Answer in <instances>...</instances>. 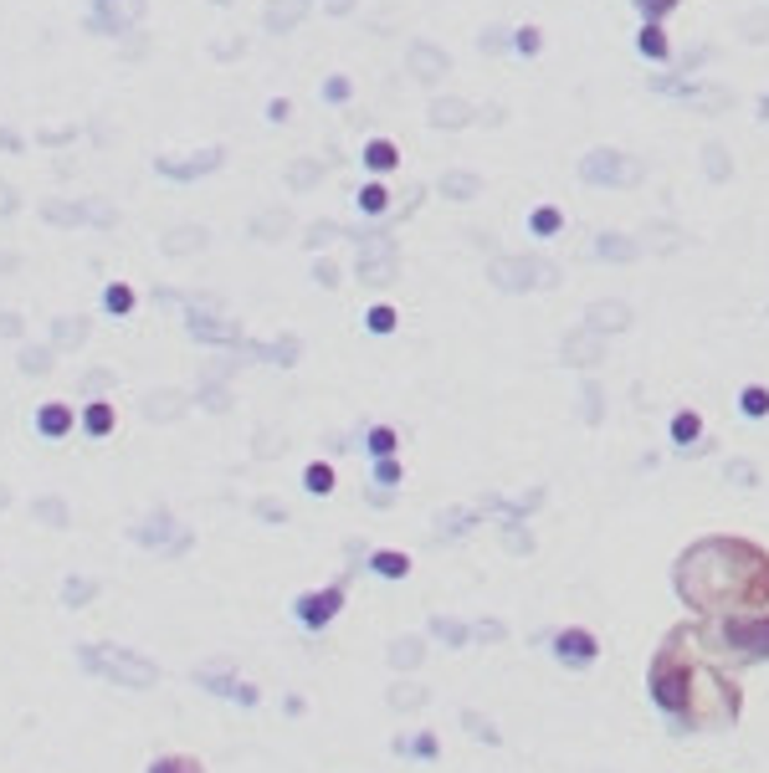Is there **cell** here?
<instances>
[{
    "instance_id": "obj_13",
    "label": "cell",
    "mask_w": 769,
    "mask_h": 773,
    "mask_svg": "<svg viewBox=\"0 0 769 773\" xmlns=\"http://www.w3.org/2000/svg\"><path fill=\"white\" fill-rule=\"evenodd\" d=\"M359 210H364V216H385V210H390V190L380 180L359 184Z\"/></svg>"
},
{
    "instance_id": "obj_21",
    "label": "cell",
    "mask_w": 769,
    "mask_h": 773,
    "mask_svg": "<svg viewBox=\"0 0 769 773\" xmlns=\"http://www.w3.org/2000/svg\"><path fill=\"white\" fill-rule=\"evenodd\" d=\"M108 426H113V410H108V405L87 410V430H93V435H108Z\"/></svg>"
},
{
    "instance_id": "obj_27",
    "label": "cell",
    "mask_w": 769,
    "mask_h": 773,
    "mask_svg": "<svg viewBox=\"0 0 769 773\" xmlns=\"http://www.w3.org/2000/svg\"><path fill=\"white\" fill-rule=\"evenodd\" d=\"M416 57H421V72H426V77H431V72H437V52H426V46H421Z\"/></svg>"
},
{
    "instance_id": "obj_26",
    "label": "cell",
    "mask_w": 769,
    "mask_h": 773,
    "mask_svg": "<svg viewBox=\"0 0 769 773\" xmlns=\"http://www.w3.org/2000/svg\"><path fill=\"white\" fill-rule=\"evenodd\" d=\"M108 303H113V313H128V287H113V292H108Z\"/></svg>"
},
{
    "instance_id": "obj_4",
    "label": "cell",
    "mask_w": 769,
    "mask_h": 773,
    "mask_svg": "<svg viewBox=\"0 0 769 773\" xmlns=\"http://www.w3.org/2000/svg\"><path fill=\"white\" fill-rule=\"evenodd\" d=\"M580 180L585 184H616V190H626V184L642 180V164L626 159V154H616V149H595V154H585V159H580Z\"/></svg>"
},
{
    "instance_id": "obj_6",
    "label": "cell",
    "mask_w": 769,
    "mask_h": 773,
    "mask_svg": "<svg viewBox=\"0 0 769 773\" xmlns=\"http://www.w3.org/2000/svg\"><path fill=\"white\" fill-rule=\"evenodd\" d=\"M539 266L544 262H513V256H508V262L493 266V282L508 287V292H519V287H534V282H539Z\"/></svg>"
},
{
    "instance_id": "obj_18",
    "label": "cell",
    "mask_w": 769,
    "mask_h": 773,
    "mask_svg": "<svg viewBox=\"0 0 769 773\" xmlns=\"http://www.w3.org/2000/svg\"><path fill=\"white\" fill-rule=\"evenodd\" d=\"M513 46H519L523 57H539V52H544V31H539V26H519V31H513Z\"/></svg>"
},
{
    "instance_id": "obj_2",
    "label": "cell",
    "mask_w": 769,
    "mask_h": 773,
    "mask_svg": "<svg viewBox=\"0 0 769 773\" xmlns=\"http://www.w3.org/2000/svg\"><path fill=\"white\" fill-rule=\"evenodd\" d=\"M677 594L703 620L769 610V553L749 538H728V533L698 538L677 558Z\"/></svg>"
},
{
    "instance_id": "obj_24",
    "label": "cell",
    "mask_w": 769,
    "mask_h": 773,
    "mask_svg": "<svg viewBox=\"0 0 769 773\" xmlns=\"http://www.w3.org/2000/svg\"><path fill=\"white\" fill-rule=\"evenodd\" d=\"M154 773H200V763H190V758H165Z\"/></svg>"
},
{
    "instance_id": "obj_11",
    "label": "cell",
    "mask_w": 769,
    "mask_h": 773,
    "mask_svg": "<svg viewBox=\"0 0 769 773\" xmlns=\"http://www.w3.org/2000/svg\"><path fill=\"white\" fill-rule=\"evenodd\" d=\"M636 251L642 246L626 241V236H595V256H605V262H636Z\"/></svg>"
},
{
    "instance_id": "obj_17",
    "label": "cell",
    "mask_w": 769,
    "mask_h": 773,
    "mask_svg": "<svg viewBox=\"0 0 769 773\" xmlns=\"http://www.w3.org/2000/svg\"><path fill=\"white\" fill-rule=\"evenodd\" d=\"M67 426H72V410H67V405H46L42 410V430H46V435H67Z\"/></svg>"
},
{
    "instance_id": "obj_5",
    "label": "cell",
    "mask_w": 769,
    "mask_h": 773,
    "mask_svg": "<svg viewBox=\"0 0 769 773\" xmlns=\"http://www.w3.org/2000/svg\"><path fill=\"white\" fill-rule=\"evenodd\" d=\"M636 52L646 61H657L667 67L672 61V37H667V20H642V31H636Z\"/></svg>"
},
{
    "instance_id": "obj_12",
    "label": "cell",
    "mask_w": 769,
    "mask_h": 773,
    "mask_svg": "<svg viewBox=\"0 0 769 773\" xmlns=\"http://www.w3.org/2000/svg\"><path fill=\"white\" fill-rule=\"evenodd\" d=\"M364 328H370V333H396V328H400V307L396 303H374L370 313H364Z\"/></svg>"
},
{
    "instance_id": "obj_19",
    "label": "cell",
    "mask_w": 769,
    "mask_h": 773,
    "mask_svg": "<svg viewBox=\"0 0 769 773\" xmlns=\"http://www.w3.org/2000/svg\"><path fill=\"white\" fill-rule=\"evenodd\" d=\"M467 118H472V113L462 108V98H446V102L431 108V123H467Z\"/></svg>"
},
{
    "instance_id": "obj_14",
    "label": "cell",
    "mask_w": 769,
    "mask_h": 773,
    "mask_svg": "<svg viewBox=\"0 0 769 773\" xmlns=\"http://www.w3.org/2000/svg\"><path fill=\"white\" fill-rule=\"evenodd\" d=\"M560 655H569V661H590V655H595V640H590L585 631H564L560 635Z\"/></svg>"
},
{
    "instance_id": "obj_1",
    "label": "cell",
    "mask_w": 769,
    "mask_h": 773,
    "mask_svg": "<svg viewBox=\"0 0 769 773\" xmlns=\"http://www.w3.org/2000/svg\"><path fill=\"white\" fill-rule=\"evenodd\" d=\"M651 696L657 707L683 717L692 728H724L744 707V687H739V666H728L708 651L698 625H677L667 635V646L651 661Z\"/></svg>"
},
{
    "instance_id": "obj_10",
    "label": "cell",
    "mask_w": 769,
    "mask_h": 773,
    "mask_svg": "<svg viewBox=\"0 0 769 773\" xmlns=\"http://www.w3.org/2000/svg\"><path fill=\"white\" fill-rule=\"evenodd\" d=\"M672 441H677V446H698V441H703V415H698V410H677V415H672Z\"/></svg>"
},
{
    "instance_id": "obj_8",
    "label": "cell",
    "mask_w": 769,
    "mask_h": 773,
    "mask_svg": "<svg viewBox=\"0 0 769 773\" xmlns=\"http://www.w3.org/2000/svg\"><path fill=\"white\" fill-rule=\"evenodd\" d=\"M523 225H528L539 241H549V236H560V231H564V210L544 200V205H534V210H528V221H523Z\"/></svg>"
},
{
    "instance_id": "obj_25",
    "label": "cell",
    "mask_w": 769,
    "mask_h": 773,
    "mask_svg": "<svg viewBox=\"0 0 769 773\" xmlns=\"http://www.w3.org/2000/svg\"><path fill=\"white\" fill-rule=\"evenodd\" d=\"M405 569H411V564H405V558H396V553H385V558H380V574H405Z\"/></svg>"
},
{
    "instance_id": "obj_16",
    "label": "cell",
    "mask_w": 769,
    "mask_h": 773,
    "mask_svg": "<svg viewBox=\"0 0 769 773\" xmlns=\"http://www.w3.org/2000/svg\"><path fill=\"white\" fill-rule=\"evenodd\" d=\"M626 313L621 303H595V313H590V328H626Z\"/></svg>"
},
{
    "instance_id": "obj_3",
    "label": "cell",
    "mask_w": 769,
    "mask_h": 773,
    "mask_svg": "<svg viewBox=\"0 0 769 773\" xmlns=\"http://www.w3.org/2000/svg\"><path fill=\"white\" fill-rule=\"evenodd\" d=\"M698 635L708 640V651L718 661H728V666L769 661V610L713 614V620H698Z\"/></svg>"
},
{
    "instance_id": "obj_22",
    "label": "cell",
    "mask_w": 769,
    "mask_h": 773,
    "mask_svg": "<svg viewBox=\"0 0 769 773\" xmlns=\"http://www.w3.org/2000/svg\"><path fill=\"white\" fill-rule=\"evenodd\" d=\"M370 451H374V456H390V451H396V435H390V430H374Z\"/></svg>"
},
{
    "instance_id": "obj_7",
    "label": "cell",
    "mask_w": 769,
    "mask_h": 773,
    "mask_svg": "<svg viewBox=\"0 0 769 773\" xmlns=\"http://www.w3.org/2000/svg\"><path fill=\"white\" fill-rule=\"evenodd\" d=\"M359 159H364V169H370V175H396V169H400V143H390V139H370Z\"/></svg>"
},
{
    "instance_id": "obj_23",
    "label": "cell",
    "mask_w": 769,
    "mask_h": 773,
    "mask_svg": "<svg viewBox=\"0 0 769 773\" xmlns=\"http://www.w3.org/2000/svg\"><path fill=\"white\" fill-rule=\"evenodd\" d=\"M308 487L313 492H329L333 487V471L329 467H308Z\"/></svg>"
},
{
    "instance_id": "obj_15",
    "label": "cell",
    "mask_w": 769,
    "mask_h": 773,
    "mask_svg": "<svg viewBox=\"0 0 769 773\" xmlns=\"http://www.w3.org/2000/svg\"><path fill=\"white\" fill-rule=\"evenodd\" d=\"M739 410H744L749 420L769 415V389H765V385H744V395H739Z\"/></svg>"
},
{
    "instance_id": "obj_20",
    "label": "cell",
    "mask_w": 769,
    "mask_h": 773,
    "mask_svg": "<svg viewBox=\"0 0 769 773\" xmlns=\"http://www.w3.org/2000/svg\"><path fill=\"white\" fill-rule=\"evenodd\" d=\"M631 5L642 11V20H667L677 5H683V0H631Z\"/></svg>"
},
{
    "instance_id": "obj_9",
    "label": "cell",
    "mask_w": 769,
    "mask_h": 773,
    "mask_svg": "<svg viewBox=\"0 0 769 773\" xmlns=\"http://www.w3.org/2000/svg\"><path fill=\"white\" fill-rule=\"evenodd\" d=\"M441 195H452V200H472V195H482V175L452 169V175H441Z\"/></svg>"
}]
</instances>
